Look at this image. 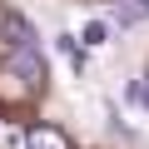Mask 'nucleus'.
Returning a JSON list of instances; mask_svg holds the SVG:
<instances>
[{
    "instance_id": "nucleus-7",
    "label": "nucleus",
    "mask_w": 149,
    "mask_h": 149,
    "mask_svg": "<svg viewBox=\"0 0 149 149\" xmlns=\"http://www.w3.org/2000/svg\"><path fill=\"white\" fill-rule=\"evenodd\" d=\"M134 10H139V15H149V0H139V5H134Z\"/></svg>"
},
{
    "instance_id": "nucleus-1",
    "label": "nucleus",
    "mask_w": 149,
    "mask_h": 149,
    "mask_svg": "<svg viewBox=\"0 0 149 149\" xmlns=\"http://www.w3.org/2000/svg\"><path fill=\"white\" fill-rule=\"evenodd\" d=\"M0 40H5L10 50H40L35 25H30L20 10H10V5H0Z\"/></svg>"
},
{
    "instance_id": "nucleus-2",
    "label": "nucleus",
    "mask_w": 149,
    "mask_h": 149,
    "mask_svg": "<svg viewBox=\"0 0 149 149\" xmlns=\"http://www.w3.org/2000/svg\"><path fill=\"white\" fill-rule=\"evenodd\" d=\"M25 149H74V144H70V134L55 129V124H30V129H25Z\"/></svg>"
},
{
    "instance_id": "nucleus-6",
    "label": "nucleus",
    "mask_w": 149,
    "mask_h": 149,
    "mask_svg": "<svg viewBox=\"0 0 149 149\" xmlns=\"http://www.w3.org/2000/svg\"><path fill=\"white\" fill-rule=\"evenodd\" d=\"M129 100H134L139 109H149V85H129Z\"/></svg>"
},
{
    "instance_id": "nucleus-3",
    "label": "nucleus",
    "mask_w": 149,
    "mask_h": 149,
    "mask_svg": "<svg viewBox=\"0 0 149 149\" xmlns=\"http://www.w3.org/2000/svg\"><path fill=\"white\" fill-rule=\"evenodd\" d=\"M10 65L25 74L30 85H45V60H40V50H10Z\"/></svg>"
},
{
    "instance_id": "nucleus-4",
    "label": "nucleus",
    "mask_w": 149,
    "mask_h": 149,
    "mask_svg": "<svg viewBox=\"0 0 149 149\" xmlns=\"http://www.w3.org/2000/svg\"><path fill=\"white\" fill-rule=\"evenodd\" d=\"M55 45H60V55L70 60V70H74V74H85L90 55H85V45H80V40H74V35H55Z\"/></svg>"
},
{
    "instance_id": "nucleus-5",
    "label": "nucleus",
    "mask_w": 149,
    "mask_h": 149,
    "mask_svg": "<svg viewBox=\"0 0 149 149\" xmlns=\"http://www.w3.org/2000/svg\"><path fill=\"white\" fill-rule=\"evenodd\" d=\"M80 45H85V50H100V45H109V25H104V20H90Z\"/></svg>"
}]
</instances>
